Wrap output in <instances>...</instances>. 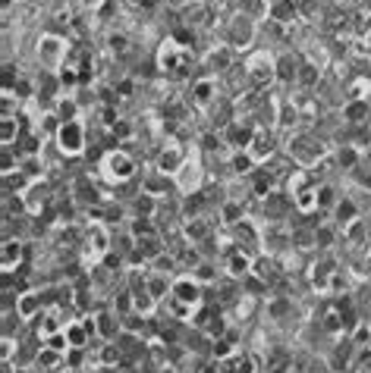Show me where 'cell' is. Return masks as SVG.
I'll return each mask as SVG.
<instances>
[{"label":"cell","instance_id":"33","mask_svg":"<svg viewBox=\"0 0 371 373\" xmlns=\"http://www.w3.org/2000/svg\"><path fill=\"white\" fill-rule=\"evenodd\" d=\"M230 170H233L236 176H252V173L258 170V163H255V157L248 154V151H233V154H230Z\"/></svg>","mask_w":371,"mask_h":373},{"label":"cell","instance_id":"6","mask_svg":"<svg viewBox=\"0 0 371 373\" xmlns=\"http://www.w3.org/2000/svg\"><path fill=\"white\" fill-rule=\"evenodd\" d=\"M205 289L208 285H201L199 279L192 276V273H183V276L173 279V289H170V298H177L179 305H189V307H199L201 301H205Z\"/></svg>","mask_w":371,"mask_h":373},{"label":"cell","instance_id":"3","mask_svg":"<svg viewBox=\"0 0 371 373\" xmlns=\"http://www.w3.org/2000/svg\"><path fill=\"white\" fill-rule=\"evenodd\" d=\"M246 79L248 85H252L255 91H268L271 85L277 82V60L268 54V50H262V54H252L246 63Z\"/></svg>","mask_w":371,"mask_h":373},{"label":"cell","instance_id":"13","mask_svg":"<svg viewBox=\"0 0 371 373\" xmlns=\"http://www.w3.org/2000/svg\"><path fill=\"white\" fill-rule=\"evenodd\" d=\"M192 107L199 110H208L214 101L220 97V85H217V75H201V79L192 82Z\"/></svg>","mask_w":371,"mask_h":373},{"label":"cell","instance_id":"2","mask_svg":"<svg viewBox=\"0 0 371 373\" xmlns=\"http://www.w3.org/2000/svg\"><path fill=\"white\" fill-rule=\"evenodd\" d=\"M189 60H192V50L179 48L173 38H167L158 50V69L164 75H170V79H183L189 73Z\"/></svg>","mask_w":371,"mask_h":373},{"label":"cell","instance_id":"44","mask_svg":"<svg viewBox=\"0 0 371 373\" xmlns=\"http://www.w3.org/2000/svg\"><path fill=\"white\" fill-rule=\"evenodd\" d=\"M85 352H89V348H69V352H66V367H69V370H79V367H82Z\"/></svg>","mask_w":371,"mask_h":373},{"label":"cell","instance_id":"29","mask_svg":"<svg viewBox=\"0 0 371 373\" xmlns=\"http://www.w3.org/2000/svg\"><path fill=\"white\" fill-rule=\"evenodd\" d=\"M268 19L277 22V26H293V19H296V3H293V0H271Z\"/></svg>","mask_w":371,"mask_h":373},{"label":"cell","instance_id":"30","mask_svg":"<svg viewBox=\"0 0 371 373\" xmlns=\"http://www.w3.org/2000/svg\"><path fill=\"white\" fill-rule=\"evenodd\" d=\"M35 364L42 367V370H48V373H57L60 367H66V354L57 352V348L42 345V348H38V358H35Z\"/></svg>","mask_w":371,"mask_h":373},{"label":"cell","instance_id":"47","mask_svg":"<svg viewBox=\"0 0 371 373\" xmlns=\"http://www.w3.org/2000/svg\"><path fill=\"white\" fill-rule=\"evenodd\" d=\"M195 373H220V361H214V358L201 361V364L195 367Z\"/></svg>","mask_w":371,"mask_h":373},{"label":"cell","instance_id":"18","mask_svg":"<svg viewBox=\"0 0 371 373\" xmlns=\"http://www.w3.org/2000/svg\"><path fill=\"white\" fill-rule=\"evenodd\" d=\"M262 238H264V236L258 232V226H255L248 217L242 220L239 226H233V242L239 245L242 251H248V254H255L258 248H262Z\"/></svg>","mask_w":371,"mask_h":373},{"label":"cell","instance_id":"24","mask_svg":"<svg viewBox=\"0 0 371 373\" xmlns=\"http://www.w3.org/2000/svg\"><path fill=\"white\" fill-rule=\"evenodd\" d=\"M220 373H258V361L246 352H236L220 361Z\"/></svg>","mask_w":371,"mask_h":373},{"label":"cell","instance_id":"45","mask_svg":"<svg viewBox=\"0 0 371 373\" xmlns=\"http://www.w3.org/2000/svg\"><path fill=\"white\" fill-rule=\"evenodd\" d=\"M107 48L114 50V54H126V50H129V38H126V35H110Z\"/></svg>","mask_w":371,"mask_h":373},{"label":"cell","instance_id":"39","mask_svg":"<svg viewBox=\"0 0 371 373\" xmlns=\"http://www.w3.org/2000/svg\"><path fill=\"white\" fill-rule=\"evenodd\" d=\"M54 116L60 122H73V119H79V104L73 101V97H57V104H54Z\"/></svg>","mask_w":371,"mask_h":373},{"label":"cell","instance_id":"12","mask_svg":"<svg viewBox=\"0 0 371 373\" xmlns=\"http://www.w3.org/2000/svg\"><path fill=\"white\" fill-rule=\"evenodd\" d=\"M186 160H189V157H186V148L183 144H177V142H167L164 148L158 151V166H154V170H161L164 173V176H170V179H177V173L183 170L186 166Z\"/></svg>","mask_w":371,"mask_h":373},{"label":"cell","instance_id":"46","mask_svg":"<svg viewBox=\"0 0 371 373\" xmlns=\"http://www.w3.org/2000/svg\"><path fill=\"white\" fill-rule=\"evenodd\" d=\"M132 91H136V82L132 79H120L117 85H114V95L117 97H132Z\"/></svg>","mask_w":371,"mask_h":373},{"label":"cell","instance_id":"17","mask_svg":"<svg viewBox=\"0 0 371 373\" xmlns=\"http://www.w3.org/2000/svg\"><path fill=\"white\" fill-rule=\"evenodd\" d=\"M340 273V264L334 258H324L311 267V285H315V292H330L334 289V279Z\"/></svg>","mask_w":371,"mask_h":373},{"label":"cell","instance_id":"42","mask_svg":"<svg viewBox=\"0 0 371 373\" xmlns=\"http://www.w3.org/2000/svg\"><path fill=\"white\" fill-rule=\"evenodd\" d=\"M22 173H26L32 182H38V179L44 176V163H42V157H22V166H19Z\"/></svg>","mask_w":371,"mask_h":373},{"label":"cell","instance_id":"35","mask_svg":"<svg viewBox=\"0 0 371 373\" xmlns=\"http://www.w3.org/2000/svg\"><path fill=\"white\" fill-rule=\"evenodd\" d=\"M32 185V179L26 176L22 170L16 173H3V198H13V195H22V191Z\"/></svg>","mask_w":371,"mask_h":373},{"label":"cell","instance_id":"31","mask_svg":"<svg viewBox=\"0 0 371 373\" xmlns=\"http://www.w3.org/2000/svg\"><path fill=\"white\" fill-rule=\"evenodd\" d=\"M73 201L82 204L85 211H89L91 204H98V191H95V182H91L89 176L76 179V189H73Z\"/></svg>","mask_w":371,"mask_h":373},{"label":"cell","instance_id":"4","mask_svg":"<svg viewBox=\"0 0 371 373\" xmlns=\"http://www.w3.org/2000/svg\"><path fill=\"white\" fill-rule=\"evenodd\" d=\"M220 267H224V273H227L230 279L242 283V279L252 276V270H255V254L242 251L236 242H230L220 248Z\"/></svg>","mask_w":371,"mask_h":373},{"label":"cell","instance_id":"40","mask_svg":"<svg viewBox=\"0 0 371 373\" xmlns=\"http://www.w3.org/2000/svg\"><path fill=\"white\" fill-rule=\"evenodd\" d=\"M268 10H271L268 0H239V13H246L255 22L262 19V16H268Z\"/></svg>","mask_w":371,"mask_h":373},{"label":"cell","instance_id":"34","mask_svg":"<svg viewBox=\"0 0 371 373\" xmlns=\"http://www.w3.org/2000/svg\"><path fill=\"white\" fill-rule=\"evenodd\" d=\"M66 339H69V345H73V348H89L91 333H89V326L82 323V317L69 320V323H66Z\"/></svg>","mask_w":371,"mask_h":373},{"label":"cell","instance_id":"11","mask_svg":"<svg viewBox=\"0 0 371 373\" xmlns=\"http://www.w3.org/2000/svg\"><path fill=\"white\" fill-rule=\"evenodd\" d=\"M255 32H258L255 19H248L246 13H236L233 19H230V26H227V44H230L233 50L248 48V44L255 41Z\"/></svg>","mask_w":371,"mask_h":373},{"label":"cell","instance_id":"43","mask_svg":"<svg viewBox=\"0 0 371 373\" xmlns=\"http://www.w3.org/2000/svg\"><path fill=\"white\" fill-rule=\"evenodd\" d=\"M350 339L356 342V348H365V345H371V323L368 320H359V326L350 333Z\"/></svg>","mask_w":371,"mask_h":373},{"label":"cell","instance_id":"28","mask_svg":"<svg viewBox=\"0 0 371 373\" xmlns=\"http://www.w3.org/2000/svg\"><path fill=\"white\" fill-rule=\"evenodd\" d=\"M22 138V116L19 113H3V122H0V142L3 148L16 144Z\"/></svg>","mask_w":371,"mask_h":373},{"label":"cell","instance_id":"8","mask_svg":"<svg viewBox=\"0 0 371 373\" xmlns=\"http://www.w3.org/2000/svg\"><path fill=\"white\" fill-rule=\"evenodd\" d=\"M38 57H42L44 66H63L69 57V44L66 38H60V35H42V41H38Z\"/></svg>","mask_w":371,"mask_h":373},{"label":"cell","instance_id":"10","mask_svg":"<svg viewBox=\"0 0 371 373\" xmlns=\"http://www.w3.org/2000/svg\"><path fill=\"white\" fill-rule=\"evenodd\" d=\"M255 132H258V126H255V119H239L236 116L233 122H230L227 129H224V142L230 144V151H248V144H252Z\"/></svg>","mask_w":371,"mask_h":373},{"label":"cell","instance_id":"20","mask_svg":"<svg viewBox=\"0 0 371 373\" xmlns=\"http://www.w3.org/2000/svg\"><path fill=\"white\" fill-rule=\"evenodd\" d=\"M42 311H44V298H42V292H38V289H26V292H19L16 314H19L22 320H35Z\"/></svg>","mask_w":371,"mask_h":373},{"label":"cell","instance_id":"1","mask_svg":"<svg viewBox=\"0 0 371 373\" xmlns=\"http://www.w3.org/2000/svg\"><path fill=\"white\" fill-rule=\"evenodd\" d=\"M287 151H289V160L299 163L302 170H311V166H318V163L327 160V144H324L321 138H315V135H296V138H289Z\"/></svg>","mask_w":371,"mask_h":373},{"label":"cell","instance_id":"37","mask_svg":"<svg viewBox=\"0 0 371 373\" xmlns=\"http://www.w3.org/2000/svg\"><path fill=\"white\" fill-rule=\"evenodd\" d=\"M359 163H362V148H356V144L346 142L343 148L337 151V166L340 170H356Z\"/></svg>","mask_w":371,"mask_h":373},{"label":"cell","instance_id":"21","mask_svg":"<svg viewBox=\"0 0 371 373\" xmlns=\"http://www.w3.org/2000/svg\"><path fill=\"white\" fill-rule=\"evenodd\" d=\"M177 189H183L186 195H192V191H201V163L195 160H186V166L177 173Z\"/></svg>","mask_w":371,"mask_h":373},{"label":"cell","instance_id":"32","mask_svg":"<svg viewBox=\"0 0 371 373\" xmlns=\"http://www.w3.org/2000/svg\"><path fill=\"white\" fill-rule=\"evenodd\" d=\"M365 119H368V101H365V97L343 104V122H350V126H362Z\"/></svg>","mask_w":371,"mask_h":373},{"label":"cell","instance_id":"5","mask_svg":"<svg viewBox=\"0 0 371 373\" xmlns=\"http://www.w3.org/2000/svg\"><path fill=\"white\" fill-rule=\"evenodd\" d=\"M101 170H104V176L110 179V182H129L132 176H136V170H138V163H136V157L132 154H126V151H120V148H110L107 154L101 157Z\"/></svg>","mask_w":371,"mask_h":373},{"label":"cell","instance_id":"14","mask_svg":"<svg viewBox=\"0 0 371 373\" xmlns=\"http://www.w3.org/2000/svg\"><path fill=\"white\" fill-rule=\"evenodd\" d=\"M277 148H280V142H277V132L274 129H258L252 138V144H248V154L255 157V163L262 166L268 157L277 154Z\"/></svg>","mask_w":371,"mask_h":373},{"label":"cell","instance_id":"19","mask_svg":"<svg viewBox=\"0 0 371 373\" xmlns=\"http://www.w3.org/2000/svg\"><path fill=\"white\" fill-rule=\"evenodd\" d=\"M330 220H334L340 229H346V226H352L356 220H362V207L356 204V198H340V204L330 211Z\"/></svg>","mask_w":371,"mask_h":373},{"label":"cell","instance_id":"25","mask_svg":"<svg viewBox=\"0 0 371 373\" xmlns=\"http://www.w3.org/2000/svg\"><path fill=\"white\" fill-rule=\"evenodd\" d=\"M161 211V198H154L152 191H136L132 195V217H158Z\"/></svg>","mask_w":371,"mask_h":373},{"label":"cell","instance_id":"9","mask_svg":"<svg viewBox=\"0 0 371 373\" xmlns=\"http://www.w3.org/2000/svg\"><path fill=\"white\" fill-rule=\"evenodd\" d=\"M262 211L268 223H283L289 213H296V204L289 191H271L268 198H262Z\"/></svg>","mask_w":371,"mask_h":373},{"label":"cell","instance_id":"36","mask_svg":"<svg viewBox=\"0 0 371 373\" xmlns=\"http://www.w3.org/2000/svg\"><path fill=\"white\" fill-rule=\"evenodd\" d=\"M170 289H173V279L167 276V273H158V270L148 273V292H152L158 301H164L167 295H170Z\"/></svg>","mask_w":371,"mask_h":373},{"label":"cell","instance_id":"38","mask_svg":"<svg viewBox=\"0 0 371 373\" xmlns=\"http://www.w3.org/2000/svg\"><path fill=\"white\" fill-rule=\"evenodd\" d=\"M13 148L19 151L22 157H42V138H38V132H22V138Z\"/></svg>","mask_w":371,"mask_h":373},{"label":"cell","instance_id":"15","mask_svg":"<svg viewBox=\"0 0 371 373\" xmlns=\"http://www.w3.org/2000/svg\"><path fill=\"white\" fill-rule=\"evenodd\" d=\"M233 57H236V50L230 48V44H224V48H214L211 54L205 57V69H208V75H227L230 69H236L239 63H236Z\"/></svg>","mask_w":371,"mask_h":373},{"label":"cell","instance_id":"22","mask_svg":"<svg viewBox=\"0 0 371 373\" xmlns=\"http://www.w3.org/2000/svg\"><path fill=\"white\" fill-rule=\"evenodd\" d=\"M299 69H302V57L299 54H280L277 57V82H280V85H296Z\"/></svg>","mask_w":371,"mask_h":373},{"label":"cell","instance_id":"41","mask_svg":"<svg viewBox=\"0 0 371 373\" xmlns=\"http://www.w3.org/2000/svg\"><path fill=\"white\" fill-rule=\"evenodd\" d=\"M337 204H340V198H337V191H334V185H327V182L318 185V207H321V211H334Z\"/></svg>","mask_w":371,"mask_h":373},{"label":"cell","instance_id":"23","mask_svg":"<svg viewBox=\"0 0 371 373\" xmlns=\"http://www.w3.org/2000/svg\"><path fill=\"white\" fill-rule=\"evenodd\" d=\"M264 373H293V354L283 345L268 348V354H264Z\"/></svg>","mask_w":371,"mask_h":373},{"label":"cell","instance_id":"48","mask_svg":"<svg viewBox=\"0 0 371 373\" xmlns=\"http://www.w3.org/2000/svg\"><path fill=\"white\" fill-rule=\"evenodd\" d=\"M79 7H98V3H101V0H76Z\"/></svg>","mask_w":371,"mask_h":373},{"label":"cell","instance_id":"7","mask_svg":"<svg viewBox=\"0 0 371 373\" xmlns=\"http://www.w3.org/2000/svg\"><path fill=\"white\" fill-rule=\"evenodd\" d=\"M54 142H57V148H60L66 157H79L85 151V126L79 119L63 122L60 129H57Z\"/></svg>","mask_w":371,"mask_h":373},{"label":"cell","instance_id":"16","mask_svg":"<svg viewBox=\"0 0 371 373\" xmlns=\"http://www.w3.org/2000/svg\"><path fill=\"white\" fill-rule=\"evenodd\" d=\"M0 260H3V273L22 270V267H26V242H22V238H3Z\"/></svg>","mask_w":371,"mask_h":373},{"label":"cell","instance_id":"27","mask_svg":"<svg viewBox=\"0 0 371 373\" xmlns=\"http://www.w3.org/2000/svg\"><path fill=\"white\" fill-rule=\"evenodd\" d=\"M217 223H224V226H239L242 220H246V207H242V201H233V198H227V201H220V207H217Z\"/></svg>","mask_w":371,"mask_h":373},{"label":"cell","instance_id":"26","mask_svg":"<svg viewBox=\"0 0 371 373\" xmlns=\"http://www.w3.org/2000/svg\"><path fill=\"white\" fill-rule=\"evenodd\" d=\"M183 236L189 238L192 245H201V242H208V238H214L208 217H189V220L183 223Z\"/></svg>","mask_w":371,"mask_h":373}]
</instances>
